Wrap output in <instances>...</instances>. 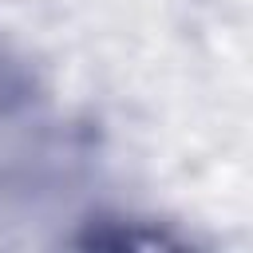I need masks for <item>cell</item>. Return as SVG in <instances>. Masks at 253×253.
Segmentation results:
<instances>
[{"label":"cell","mask_w":253,"mask_h":253,"mask_svg":"<svg viewBox=\"0 0 253 253\" xmlns=\"http://www.w3.org/2000/svg\"><path fill=\"white\" fill-rule=\"evenodd\" d=\"M75 245L107 249V253H170V249H186L190 237H182L166 221H150L134 213H99L83 221V229L75 233Z\"/></svg>","instance_id":"1"}]
</instances>
